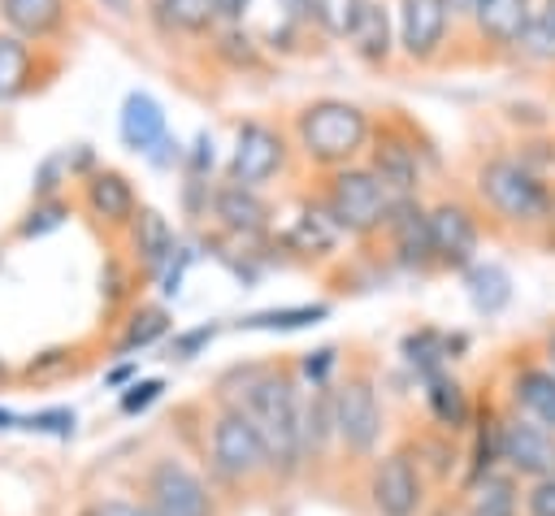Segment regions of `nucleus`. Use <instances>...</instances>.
Segmentation results:
<instances>
[{
  "label": "nucleus",
  "mask_w": 555,
  "mask_h": 516,
  "mask_svg": "<svg viewBox=\"0 0 555 516\" xmlns=\"http://www.w3.org/2000/svg\"><path fill=\"white\" fill-rule=\"evenodd\" d=\"M412 455H416V464H421V473H425V481H429V486H447V481H451V473H455V464H460L455 434L421 438V442L412 447Z\"/></svg>",
  "instance_id": "28"
},
{
  "label": "nucleus",
  "mask_w": 555,
  "mask_h": 516,
  "mask_svg": "<svg viewBox=\"0 0 555 516\" xmlns=\"http://www.w3.org/2000/svg\"><path fill=\"white\" fill-rule=\"evenodd\" d=\"M546 9H551V13H555V0H546Z\"/></svg>",
  "instance_id": "51"
},
{
  "label": "nucleus",
  "mask_w": 555,
  "mask_h": 516,
  "mask_svg": "<svg viewBox=\"0 0 555 516\" xmlns=\"http://www.w3.org/2000/svg\"><path fill=\"white\" fill-rule=\"evenodd\" d=\"M30 87V43L0 35V100H13Z\"/></svg>",
  "instance_id": "29"
},
{
  "label": "nucleus",
  "mask_w": 555,
  "mask_h": 516,
  "mask_svg": "<svg viewBox=\"0 0 555 516\" xmlns=\"http://www.w3.org/2000/svg\"><path fill=\"white\" fill-rule=\"evenodd\" d=\"M0 377H4V364H0Z\"/></svg>",
  "instance_id": "53"
},
{
  "label": "nucleus",
  "mask_w": 555,
  "mask_h": 516,
  "mask_svg": "<svg viewBox=\"0 0 555 516\" xmlns=\"http://www.w3.org/2000/svg\"><path fill=\"white\" fill-rule=\"evenodd\" d=\"M87 204L100 221L108 225H121V221H134V191L121 173L104 169V173H91L87 178Z\"/></svg>",
  "instance_id": "21"
},
{
  "label": "nucleus",
  "mask_w": 555,
  "mask_h": 516,
  "mask_svg": "<svg viewBox=\"0 0 555 516\" xmlns=\"http://www.w3.org/2000/svg\"><path fill=\"white\" fill-rule=\"evenodd\" d=\"M347 39L364 61H386V52H390V17H386V9L377 0H364L356 22H351V30H347Z\"/></svg>",
  "instance_id": "24"
},
{
  "label": "nucleus",
  "mask_w": 555,
  "mask_h": 516,
  "mask_svg": "<svg viewBox=\"0 0 555 516\" xmlns=\"http://www.w3.org/2000/svg\"><path fill=\"white\" fill-rule=\"evenodd\" d=\"M117 130H121V143L130 152H152L160 139H165V113L160 104L147 95V91H130L121 100V117H117Z\"/></svg>",
  "instance_id": "14"
},
{
  "label": "nucleus",
  "mask_w": 555,
  "mask_h": 516,
  "mask_svg": "<svg viewBox=\"0 0 555 516\" xmlns=\"http://www.w3.org/2000/svg\"><path fill=\"white\" fill-rule=\"evenodd\" d=\"M65 221V208L61 204H43V208H35L30 212V221H22V238H35V234H43V230H52V225H61Z\"/></svg>",
  "instance_id": "40"
},
{
  "label": "nucleus",
  "mask_w": 555,
  "mask_h": 516,
  "mask_svg": "<svg viewBox=\"0 0 555 516\" xmlns=\"http://www.w3.org/2000/svg\"><path fill=\"white\" fill-rule=\"evenodd\" d=\"M477 191H481V199H486L499 217H507V221H542L546 208H551V191L538 182V173L525 169L520 160H507V156L481 165Z\"/></svg>",
  "instance_id": "7"
},
{
  "label": "nucleus",
  "mask_w": 555,
  "mask_h": 516,
  "mask_svg": "<svg viewBox=\"0 0 555 516\" xmlns=\"http://www.w3.org/2000/svg\"><path fill=\"white\" fill-rule=\"evenodd\" d=\"M425 408L434 416V425L442 434H464L468 421H473V403H468V390L451 377V373H434L425 377Z\"/></svg>",
  "instance_id": "17"
},
{
  "label": "nucleus",
  "mask_w": 555,
  "mask_h": 516,
  "mask_svg": "<svg viewBox=\"0 0 555 516\" xmlns=\"http://www.w3.org/2000/svg\"><path fill=\"white\" fill-rule=\"evenodd\" d=\"M338 238V225L330 221V212H299V221L291 225L286 243L299 247V251H312V256H325Z\"/></svg>",
  "instance_id": "30"
},
{
  "label": "nucleus",
  "mask_w": 555,
  "mask_h": 516,
  "mask_svg": "<svg viewBox=\"0 0 555 516\" xmlns=\"http://www.w3.org/2000/svg\"><path fill=\"white\" fill-rule=\"evenodd\" d=\"M464 338H447L442 330H416V334H408L403 338V360L421 373V382L425 377H434V373H447V360H451V351L460 347Z\"/></svg>",
  "instance_id": "25"
},
{
  "label": "nucleus",
  "mask_w": 555,
  "mask_h": 516,
  "mask_svg": "<svg viewBox=\"0 0 555 516\" xmlns=\"http://www.w3.org/2000/svg\"><path fill=\"white\" fill-rule=\"evenodd\" d=\"M156 9H160V17L169 22V26H178V30H191V35H199V30H208L212 26V0H156Z\"/></svg>",
  "instance_id": "33"
},
{
  "label": "nucleus",
  "mask_w": 555,
  "mask_h": 516,
  "mask_svg": "<svg viewBox=\"0 0 555 516\" xmlns=\"http://www.w3.org/2000/svg\"><path fill=\"white\" fill-rule=\"evenodd\" d=\"M334 364H338V351H334V347H317V351H308V356L299 360V373L308 377V386H330Z\"/></svg>",
  "instance_id": "38"
},
{
  "label": "nucleus",
  "mask_w": 555,
  "mask_h": 516,
  "mask_svg": "<svg viewBox=\"0 0 555 516\" xmlns=\"http://www.w3.org/2000/svg\"><path fill=\"white\" fill-rule=\"evenodd\" d=\"M191 169H195V173H204V169H212V139H208V134H199V143H195V160H191Z\"/></svg>",
  "instance_id": "44"
},
{
  "label": "nucleus",
  "mask_w": 555,
  "mask_h": 516,
  "mask_svg": "<svg viewBox=\"0 0 555 516\" xmlns=\"http://www.w3.org/2000/svg\"><path fill=\"white\" fill-rule=\"evenodd\" d=\"M529 17H533L529 0H486V4L477 9V26H481V35L494 39V43H516L520 30L529 26Z\"/></svg>",
  "instance_id": "26"
},
{
  "label": "nucleus",
  "mask_w": 555,
  "mask_h": 516,
  "mask_svg": "<svg viewBox=\"0 0 555 516\" xmlns=\"http://www.w3.org/2000/svg\"><path fill=\"white\" fill-rule=\"evenodd\" d=\"M429 243H434V265L468 269L477 256V221L460 204H438L429 212Z\"/></svg>",
  "instance_id": "11"
},
{
  "label": "nucleus",
  "mask_w": 555,
  "mask_h": 516,
  "mask_svg": "<svg viewBox=\"0 0 555 516\" xmlns=\"http://www.w3.org/2000/svg\"><path fill=\"white\" fill-rule=\"evenodd\" d=\"M486 0H447V9L451 13H468V17H477V9H481Z\"/></svg>",
  "instance_id": "45"
},
{
  "label": "nucleus",
  "mask_w": 555,
  "mask_h": 516,
  "mask_svg": "<svg viewBox=\"0 0 555 516\" xmlns=\"http://www.w3.org/2000/svg\"><path fill=\"white\" fill-rule=\"evenodd\" d=\"M460 516H520V481L507 468L481 477L477 486L464 490Z\"/></svg>",
  "instance_id": "18"
},
{
  "label": "nucleus",
  "mask_w": 555,
  "mask_h": 516,
  "mask_svg": "<svg viewBox=\"0 0 555 516\" xmlns=\"http://www.w3.org/2000/svg\"><path fill=\"white\" fill-rule=\"evenodd\" d=\"M78 516H100V512H95V503H91V507H82V512H78Z\"/></svg>",
  "instance_id": "49"
},
{
  "label": "nucleus",
  "mask_w": 555,
  "mask_h": 516,
  "mask_svg": "<svg viewBox=\"0 0 555 516\" xmlns=\"http://www.w3.org/2000/svg\"><path fill=\"white\" fill-rule=\"evenodd\" d=\"M386 225H390V234H395V251H399V260H403V265H416V269L434 265L429 212H421L412 199H403V204H395V208H390Z\"/></svg>",
  "instance_id": "15"
},
{
  "label": "nucleus",
  "mask_w": 555,
  "mask_h": 516,
  "mask_svg": "<svg viewBox=\"0 0 555 516\" xmlns=\"http://www.w3.org/2000/svg\"><path fill=\"white\" fill-rule=\"evenodd\" d=\"M325 317H330L325 304H299V308H273V312L243 317L238 325H243V330H304V325H317V321H325Z\"/></svg>",
  "instance_id": "31"
},
{
  "label": "nucleus",
  "mask_w": 555,
  "mask_h": 516,
  "mask_svg": "<svg viewBox=\"0 0 555 516\" xmlns=\"http://www.w3.org/2000/svg\"><path fill=\"white\" fill-rule=\"evenodd\" d=\"M520 516H555V477L525 481V490H520Z\"/></svg>",
  "instance_id": "36"
},
{
  "label": "nucleus",
  "mask_w": 555,
  "mask_h": 516,
  "mask_svg": "<svg viewBox=\"0 0 555 516\" xmlns=\"http://www.w3.org/2000/svg\"><path fill=\"white\" fill-rule=\"evenodd\" d=\"M95 512H100V516H156L147 503H139V499H126V494H113V499L95 503Z\"/></svg>",
  "instance_id": "42"
},
{
  "label": "nucleus",
  "mask_w": 555,
  "mask_h": 516,
  "mask_svg": "<svg viewBox=\"0 0 555 516\" xmlns=\"http://www.w3.org/2000/svg\"><path fill=\"white\" fill-rule=\"evenodd\" d=\"M108 4H113V9H117V13H121V9H126V0H108Z\"/></svg>",
  "instance_id": "50"
},
{
  "label": "nucleus",
  "mask_w": 555,
  "mask_h": 516,
  "mask_svg": "<svg viewBox=\"0 0 555 516\" xmlns=\"http://www.w3.org/2000/svg\"><path fill=\"white\" fill-rule=\"evenodd\" d=\"M512 403L520 416L538 421L542 429H555V369L525 364L512 377Z\"/></svg>",
  "instance_id": "16"
},
{
  "label": "nucleus",
  "mask_w": 555,
  "mask_h": 516,
  "mask_svg": "<svg viewBox=\"0 0 555 516\" xmlns=\"http://www.w3.org/2000/svg\"><path fill=\"white\" fill-rule=\"evenodd\" d=\"M22 425H26V429H39V434L69 438V434H74V412H69V408H43V412L22 416Z\"/></svg>",
  "instance_id": "37"
},
{
  "label": "nucleus",
  "mask_w": 555,
  "mask_h": 516,
  "mask_svg": "<svg viewBox=\"0 0 555 516\" xmlns=\"http://www.w3.org/2000/svg\"><path fill=\"white\" fill-rule=\"evenodd\" d=\"M160 390H165V382H156V377H147V382H134V386H126V390H121V412H126V416H134V412L152 408V403L160 399Z\"/></svg>",
  "instance_id": "39"
},
{
  "label": "nucleus",
  "mask_w": 555,
  "mask_h": 516,
  "mask_svg": "<svg viewBox=\"0 0 555 516\" xmlns=\"http://www.w3.org/2000/svg\"><path fill=\"white\" fill-rule=\"evenodd\" d=\"M360 4L364 0H304V13L312 22H321L330 35H347L351 22H356V13H360Z\"/></svg>",
  "instance_id": "34"
},
{
  "label": "nucleus",
  "mask_w": 555,
  "mask_h": 516,
  "mask_svg": "<svg viewBox=\"0 0 555 516\" xmlns=\"http://www.w3.org/2000/svg\"><path fill=\"white\" fill-rule=\"evenodd\" d=\"M212 334H217V325H199V330L178 334V338H173V356H178V360H191L199 347H208V343H212Z\"/></svg>",
  "instance_id": "41"
},
{
  "label": "nucleus",
  "mask_w": 555,
  "mask_h": 516,
  "mask_svg": "<svg viewBox=\"0 0 555 516\" xmlns=\"http://www.w3.org/2000/svg\"><path fill=\"white\" fill-rule=\"evenodd\" d=\"M117 295H121V269L108 265V299H117Z\"/></svg>",
  "instance_id": "46"
},
{
  "label": "nucleus",
  "mask_w": 555,
  "mask_h": 516,
  "mask_svg": "<svg viewBox=\"0 0 555 516\" xmlns=\"http://www.w3.org/2000/svg\"><path fill=\"white\" fill-rule=\"evenodd\" d=\"M551 360H555V338H551Z\"/></svg>",
  "instance_id": "52"
},
{
  "label": "nucleus",
  "mask_w": 555,
  "mask_h": 516,
  "mask_svg": "<svg viewBox=\"0 0 555 516\" xmlns=\"http://www.w3.org/2000/svg\"><path fill=\"white\" fill-rule=\"evenodd\" d=\"M299 442H304V473L317 468V464H330V451L338 447V429H334V386H312V390L304 395Z\"/></svg>",
  "instance_id": "12"
},
{
  "label": "nucleus",
  "mask_w": 555,
  "mask_h": 516,
  "mask_svg": "<svg viewBox=\"0 0 555 516\" xmlns=\"http://www.w3.org/2000/svg\"><path fill=\"white\" fill-rule=\"evenodd\" d=\"M134 499L156 516H225L221 490L178 455H152L134 477Z\"/></svg>",
  "instance_id": "3"
},
{
  "label": "nucleus",
  "mask_w": 555,
  "mask_h": 516,
  "mask_svg": "<svg viewBox=\"0 0 555 516\" xmlns=\"http://www.w3.org/2000/svg\"><path fill=\"white\" fill-rule=\"evenodd\" d=\"M130 238H134V256H139V265H143L147 273H160L165 260L178 251V247H173V230H169V221H165L156 208L134 212V230H130Z\"/></svg>",
  "instance_id": "23"
},
{
  "label": "nucleus",
  "mask_w": 555,
  "mask_h": 516,
  "mask_svg": "<svg viewBox=\"0 0 555 516\" xmlns=\"http://www.w3.org/2000/svg\"><path fill=\"white\" fill-rule=\"evenodd\" d=\"M0 17L17 39H48L65 22V0H0Z\"/></svg>",
  "instance_id": "20"
},
{
  "label": "nucleus",
  "mask_w": 555,
  "mask_h": 516,
  "mask_svg": "<svg viewBox=\"0 0 555 516\" xmlns=\"http://www.w3.org/2000/svg\"><path fill=\"white\" fill-rule=\"evenodd\" d=\"M278 169H282V139L264 121H243L234 139V156H230V182L256 191Z\"/></svg>",
  "instance_id": "10"
},
{
  "label": "nucleus",
  "mask_w": 555,
  "mask_h": 516,
  "mask_svg": "<svg viewBox=\"0 0 555 516\" xmlns=\"http://www.w3.org/2000/svg\"><path fill=\"white\" fill-rule=\"evenodd\" d=\"M468 299H473V308L477 312H486V317H494L507 299H512V278L499 269V265H468Z\"/></svg>",
  "instance_id": "27"
},
{
  "label": "nucleus",
  "mask_w": 555,
  "mask_h": 516,
  "mask_svg": "<svg viewBox=\"0 0 555 516\" xmlns=\"http://www.w3.org/2000/svg\"><path fill=\"white\" fill-rule=\"evenodd\" d=\"M299 143L321 165H347L369 143V117L347 100H317L299 113Z\"/></svg>",
  "instance_id": "5"
},
{
  "label": "nucleus",
  "mask_w": 555,
  "mask_h": 516,
  "mask_svg": "<svg viewBox=\"0 0 555 516\" xmlns=\"http://www.w3.org/2000/svg\"><path fill=\"white\" fill-rule=\"evenodd\" d=\"M282 4H286V9H304V0H282Z\"/></svg>",
  "instance_id": "48"
},
{
  "label": "nucleus",
  "mask_w": 555,
  "mask_h": 516,
  "mask_svg": "<svg viewBox=\"0 0 555 516\" xmlns=\"http://www.w3.org/2000/svg\"><path fill=\"white\" fill-rule=\"evenodd\" d=\"M165 330H169V317H165V308H139V312L130 317L126 334L117 338V356H130L134 347H152V343H156Z\"/></svg>",
  "instance_id": "32"
},
{
  "label": "nucleus",
  "mask_w": 555,
  "mask_h": 516,
  "mask_svg": "<svg viewBox=\"0 0 555 516\" xmlns=\"http://www.w3.org/2000/svg\"><path fill=\"white\" fill-rule=\"evenodd\" d=\"M13 425H22V416H13V412L0 408V429H13Z\"/></svg>",
  "instance_id": "47"
},
{
  "label": "nucleus",
  "mask_w": 555,
  "mask_h": 516,
  "mask_svg": "<svg viewBox=\"0 0 555 516\" xmlns=\"http://www.w3.org/2000/svg\"><path fill=\"white\" fill-rule=\"evenodd\" d=\"M243 377V395L230 399L238 403L251 425L264 438L269 464H273V481L286 486L304 473V442H299V416H304V395L291 369H269V364H251V369H234Z\"/></svg>",
  "instance_id": "1"
},
{
  "label": "nucleus",
  "mask_w": 555,
  "mask_h": 516,
  "mask_svg": "<svg viewBox=\"0 0 555 516\" xmlns=\"http://www.w3.org/2000/svg\"><path fill=\"white\" fill-rule=\"evenodd\" d=\"M369 512L373 516H421L429 499V481L412 455V447H395L369 464Z\"/></svg>",
  "instance_id": "6"
},
{
  "label": "nucleus",
  "mask_w": 555,
  "mask_h": 516,
  "mask_svg": "<svg viewBox=\"0 0 555 516\" xmlns=\"http://www.w3.org/2000/svg\"><path fill=\"white\" fill-rule=\"evenodd\" d=\"M212 212H217V221H221L225 230H234V234H260L264 221H269V212H264V204L256 199V191H247V186H238V182H230V186H221V191L212 195Z\"/></svg>",
  "instance_id": "22"
},
{
  "label": "nucleus",
  "mask_w": 555,
  "mask_h": 516,
  "mask_svg": "<svg viewBox=\"0 0 555 516\" xmlns=\"http://www.w3.org/2000/svg\"><path fill=\"white\" fill-rule=\"evenodd\" d=\"M382 399H377V382L369 369L347 373L334 386V429H338V451L356 464L377 460V442H382Z\"/></svg>",
  "instance_id": "4"
},
{
  "label": "nucleus",
  "mask_w": 555,
  "mask_h": 516,
  "mask_svg": "<svg viewBox=\"0 0 555 516\" xmlns=\"http://www.w3.org/2000/svg\"><path fill=\"white\" fill-rule=\"evenodd\" d=\"M373 178L386 186V195H390L395 204L412 199V191H416V152H412L408 143H399V139L377 143V156H373Z\"/></svg>",
  "instance_id": "19"
},
{
  "label": "nucleus",
  "mask_w": 555,
  "mask_h": 516,
  "mask_svg": "<svg viewBox=\"0 0 555 516\" xmlns=\"http://www.w3.org/2000/svg\"><path fill=\"white\" fill-rule=\"evenodd\" d=\"M204 460H208V477L217 490H251L260 481H273L264 438L238 403H225L212 416L208 438H204Z\"/></svg>",
  "instance_id": "2"
},
{
  "label": "nucleus",
  "mask_w": 555,
  "mask_h": 516,
  "mask_svg": "<svg viewBox=\"0 0 555 516\" xmlns=\"http://www.w3.org/2000/svg\"><path fill=\"white\" fill-rule=\"evenodd\" d=\"M516 43H520L529 56H538V61H555V13H551V9L533 13Z\"/></svg>",
  "instance_id": "35"
},
{
  "label": "nucleus",
  "mask_w": 555,
  "mask_h": 516,
  "mask_svg": "<svg viewBox=\"0 0 555 516\" xmlns=\"http://www.w3.org/2000/svg\"><path fill=\"white\" fill-rule=\"evenodd\" d=\"M499 460L503 468L520 481H542L555 477V429H542L538 421L512 412L499 425Z\"/></svg>",
  "instance_id": "9"
},
{
  "label": "nucleus",
  "mask_w": 555,
  "mask_h": 516,
  "mask_svg": "<svg viewBox=\"0 0 555 516\" xmlns=\"http://www.w3.org/2000/svg\"><path fill=\"white\" fill-rule=\"evenodd\" d=\"M247 4H251V0H212V13L225 17V22H238V17L247 13Z\"/></svg>",
  "instance_id": "43"
},
{
  "label": "nucleus",
  "mask_w": 555,
  "mask_h": 516,
  "mask_svg": "<svg viewBox=\"0 0 555 516\" xmlns=\"http://www.w3.org/2000/svg\"><path fill=\"white\" fill-rule=\"evenodd\" d=\"M395 199L386 195V186L373 178V169H338L330 178L325 191V212L338 230L347 234H369L377 225H386Z\"/></svg>",
  "instance_id": "8"
},
{
  "label": "nucleus",
  "mask_w": 555,
  "mask_h": 516,
  "mask_svg": "<svg viewBox=\"0 0 555 516\" xmlns=\"http://www.w3.org/2000/svg\"><path fill=\"white\" fill-rule=\"evenodd\" d=\"M447 0H403L399 4V39L412 61H429L447 35Z\"/></svg>",
  "instance_id": "13"
}]
</instances>
